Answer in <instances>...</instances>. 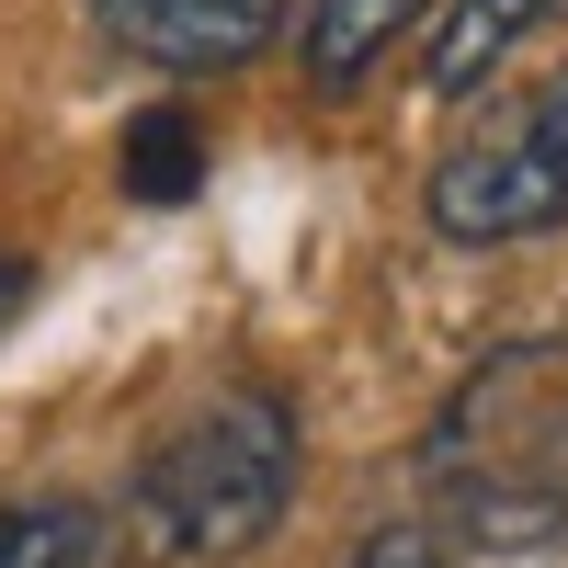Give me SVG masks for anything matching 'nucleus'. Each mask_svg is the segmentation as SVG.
I'll return each instance as SVG.
<instances>
[{
    "label": "nucleus",
    "instance_id": "obj_1",
    "mask_svg": "<svg viewBox=\"0 0 568 568\" xmlns=\"http://www.w3.org/2000/svg\"><path fill=\"white\" fill-rule=\"evenodd\" d=\"M420 500L444 546L546 557L568 546V329L489 342L420 420Z\"/></svg>",
    "mask_w": 568,
    "mask_h": 568
},
{
    "label": "nucleus",
    "instance_id": "obj_3",
    "mask_svg": "<svg viewBox=\"0 0 568 568\" xmlns=\"http://www.w3.org/2000/svg\"><path fill=\"white\" fill-rule=\"evenodd\" d=\"M420 216L455 251H511V240L568 227V69H546L478 136H455L433 160V182H420Z\"/></svg>",
    "mask_w": 568,
    "mask_h": 568
},
{
    "label": "nucleus",
    "instance_id": "obj_2",
    "mask_svg": "<svg viewBox=\"0 0 568 568\" xmlns=\"http://www.w3.org/2000/svg\"><path fill=\"white\" fill-rule=\"evenodd\" d=\"M296 511V409L273 387H227L182 409L136 455V546L171 568H227Z\"/></svg>",
    "mask_w": 568,
    "mask_h": 568
},
{
    "label": "nucleus",
    "instance_id": "obj_8",
    "mask_svg": "<svg viewBox=\"0 0 568 568\" xmlns=\"http://www.w3.org/2000/svg\"><path fill=\"white\" fill-rule=\"evenodd\" d=\"M194 182H205V125L182 114V103H160V114L125 125V194L136 205H182Z\"/></svg>",
    "mask_w": 568,
    "mask_h": 568
},
{
    "label": "nucleus",
    "instance_id": "obj_5",
    "mask_svg": "<svg viewBox=\"0 0 568 568\" xmlns=\"http://www.w3.org/2000/svg\"><path fill=\"white\" fill-rule=\"evenodd\" d=\"M568 23V0H444L433 45H420V91L433 103H466V91H489L524 45H546Z\"/></svg>",
    "mask_w": 568,
    "mask_h": 568
},
{
    "label": "nucleus",
    "instance_id": "obj_6",
    "mask_svg": "<svg viewBox=\"0 0 568 568\" xmlns=\"http://www.w3.org/2000/svg\"><path fill=\"white\" fill-rule=\"evenodd\" d=\"M420 12H433V0H307V91H329V103L364 91Z\"/></svg>",
    "mask_w": 568,
    "mask_h": 568
},
{
    "label": "nucleus",
    "instance_id": "obj_7",
    "mask_svg": "<svg viewBox=\"0 0 568 568\" xmlns=\"http://www.w3.org/2000/svg\"><path fill=\"white\" fill-rule=\"evenodd\" d=\"M0 568H103V511L69 489L0 500Z\"/></svg>",
    "mask_w": 568,
    "mask_h": 568
},
{
    "label": "nucleus",
    "instance_id": "obj_10",
    "mask_svg": "<svg viewBox=\"0 0 568 568\" xmlns=\"http://www.w3.org/2000/svg\"><path fill=\"white\" fill-rule=\"evenodd\" d=\"M23 296H34V262H23V251H0V329L23 318Z\"/></svg>",
    "mask_w": 568,
    "mask_h": 568
},
{
    "label": "nucleus",
    "instance_id": "obj_9",
    "mask_svg": "<svg viewBox=\"0 0 568 568\" xmlns=\"http://www.w3.org/2000/svg\"><path fill=\"white\" fill-rule=\"evenodd\" d=\"M353 568H455V546H444L433 524H375V535L353 546Z\"/></svg>",
    "mask_w": 568,
    "mask_h": 568
},
{
    "label": "nucleus",
    "instance_id": "obj_4",
    "mask_svg": "<svg viewBox=\"0 0 568 568\" xmlns=\"http://www.w3.org/2000/svg\"><path fill=\"white\" fill-rule=\"evenodd\" d=\"M91 34L114 58L160 69V80H216V69H251L262 45L284 34V0H80Z\"/></svg>",
    "mask_w": 568,
    "mask_h": 568
}]
</instances>
